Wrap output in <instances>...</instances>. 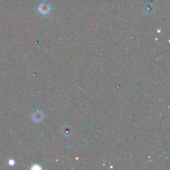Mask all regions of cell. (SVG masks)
Wrapping results in <instances>:
<instances>
[{
	"label": "cell",
	"instance_id": "6da1fadb",
	"mask_svg": "<svg viewBox=\"0 0 170 170\" xmlns=\"http://www.w3.org/2000/svg\"><path fill=\"white\" fill-rule=\"evenodd\" d=\"M8 164L10 166H14V164H15V161L13 159H9V161H8Z\"/></svg>",
	"mask_w": 170,
	"mask_h": 170
}]
</instances>
